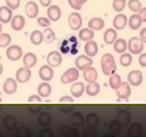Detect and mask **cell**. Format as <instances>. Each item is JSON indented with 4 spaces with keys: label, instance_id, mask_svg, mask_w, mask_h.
<instances>
[{
    "label": "cell",
    "instance_id": "ba28073f",
    "mask_svg": "<svg viewBox=\"0 0 146 137\" xmlns=\"http://www.w3.org/2000/svg\"><path fill=\"white\" fill-rule=\"evenodd\" d=\"M31 76V71L29 68L21 67L16 73V79L19 83H26L30 79Z\"/></svg>",
    "mask_w": 146,
    "mask_h": 137
},
{
    "label": "cell",
    "instance_id": "f1b7e54d",
    "mask_svg": "<svg viewBox=\"0 0 146 137\" xmlns=\"http://www.w3.org/2000/svg\"><path fill=\"white\" fill-rule=\"evenodd\" d=\"M128 136L131 137H139L143 134V128L138 123H133L128 129Z\"/></svg>",
    "mask_w": 146,
    "mask_h": 137
},
{
    "label": "cell",
    "instance_id": "4fadbf2b",
    "mask_svg": "<svg viewBox=\"0 0 146 137\" xmlns=\"http://www.w3.org/2000/svg\"><path fill=\"white\" fill-rule=\"evenodd\" d=\"M83 71H83V76H84V79L87 82L93 83L96 81L97 78H98V72L94 67L90 66Z\"/></svg>",
    "mask_w": 146,
    "mask_h": 137
},
{
    "label": "cell",
    "instance_id": "e575fe53",
    "mask_svg": "<svg viewBox=\"0 0 146 137\" xmlns=\"http://www.w3.org/2000/svg\"><path fill=\"white\" fill-rule=\"evenodd\" d=\"M100 91V85L95 82L89 83L86 88V92L90 96H95L99 93Z\"/></svg>",
    "mask_w": 146,
    "mask_h": 137
},
{
    "label": "cell",
    "instance_id": "ee69618b",
    "mask_svg": "<svg viewBox=\"0 0 146 137\" xmlns=\"http://www.w3.org/2000/svg\"><path fill=\"white\" fill-rule=\"evenodd\" d=\"M126 4V0H113V8L117 12L122 11L125 9Z\"/></svg>",
    "mask_w": 146,
    "mask_h": 137
},
{
    "label": "cell",
    "instance_id": "e0dca14e",
    "mask_svg": "<svg viewBox=\"0 0 146 137\" xmlns=\"http://www.w3.org/2000/svg\"><path fill=\"white\" fill-rule=\"evenodd\" d=\"M12 19V11L7 6L0 7V21L4 24H7Z\"/></svg>",
    "mask_w": 146,
    "mask_h": 137
},
{
    "label": "cell",
    "instance_id": "9f6ffc18",
    "mask_svg": "<svg viewBox=\"0 0 146 137\" xmlns=\"http://www.w3.org/2000/svg\"><path fill=\"white\" fill-rule=\"evenodd\" d=\"M138 14L142 19L143 22H146V7L141 8V10L138 11Z\"/></svg>",
    "mask_w": 146,
    "mask_h": 137
},
{
    "label": "cell",
    "instance_id": "680465c9",
    "mask_svg": "<svg viewBox=\"0 0 146 137\" xmlns=\"http://www.w3.org/2000/svg\"><path fill=\"white\" fill-rule=\"evenodd\" d=\"M39 1L43 7H48L51 4V0H39Z\"/></svg>",
    "mask_w": 146,
    "mask_h": 137
},
{
    "label": "cell",
    "instance_id": "7402d4cb",
    "mask_svg": "<svg viewBox=\"0 0 146 137\" xmlns=\"http://www.w3.org/2000/svg\"><path fill=\"white\" fill-rule=\"evenodd\" d=\"M84 50H85V52L87 54V56H88L89 57H94L98 53V45H97L96 41L91 40V41H87L86 44H85Z\"/></svg>",
    "mask_w": 146,
    "mask_h": 137
},
{
    "label": "cell",
    "instance_id": "74e56055",
    "mask_svg": "<svg viewBox=\"0 0 146 137\" xmlns=\"http://www.w3.org/2000/svg\"><path fill=\"white\" fill-rule=\"evenodd\" d=\"M122 125L118 120H112L109 124V131L112 135L117 136L121 133Z\"/></svg>",
    "mask_w": 146,
    "mask_h": 137
},
{
    "label": "cell",
    "instance_id": "11a10c76",
    "mask_svg": "<svg viewBox=\"0 0 146 137\" xmlns=\"http://www.w3.org/2000/svg\"><path fill=\"white\" fill-rule=\"evenodd\" d=\"M138 61H139V64L141 67H146V53L140 55Z\"/></svg>",
    "mask_w": 146,
    "mask_h": 137
},
{
    "label": "cell",
    "instance_id": "03108f58",
    "mask_svg": "<svg viewBox=\"0 0 146 137\" xmlns=\"http://www.w3.org/2000/svg\"><path fill=\"white\" fill-rule=\"evenodd\" d=\"M0 136H1V134H0Z\"/></svg>",
    "mask_w": 146,
    "mask_h": 137
},
{
    "label": "cell",
    "instance_id": "f35d334b",
    "mask_svg": "<svg viewBox=\"0 0 146 137\" xmlns=\"http://www.w3.org/2000/svg\"><path fill=\"white\" fill-rule=\"evenodd\" d=\"M43 35H44V41L46 44H50V43L53 42L56 37L55 32L49 27H46L44 30Z\"/></svg>",
    "mask_w": 146,
    "mask_h": 137
},
{
    "label": "cell",
    "instance_id": "7a4b0ae2",
    "mask_svg": "<svg viewBox=\"0 0 146 137\" xmlns=\"http://www.w3.org/2000/svg\"><path fill=\"white\" fill-rule=\"evenodd\" d=\"M128 47L131 53L133 54H138L143 50L144 42L139 37H132L128 41Z\"/></svg>",
    "mask_w": 146,
    "mask_h": 137
},
{
    "label": "cell",
    "instance_id": "f5cc1de1",
    "mask_svg": "<svg viewBox=\"0 0 146 137\" xmlns=\"http://www.w3.org/2000/svg\"><path fill=\"white\" fill-rule=\"evenodd\" d=\"M28 101L30 103L33 102H36V103H41L42 101V99H41V96L39 95H36V94H34V95L30 96L29 98Z\"/></svg>",
    "mask_w": 146,
    "mask_h": 137
},
{
    "label": "cell",
    "instance_id": "ac0fdd59",
    "mask_svg": "<svg viewBox=\"0 0 146 137\" xmlns=\"http://www.w3.org/2000/svg\"><path fill=\"white\" fill-rule=\"evenodd\" d=\"M116 120H118L122 126H126L131 121V115L127 110H120L117 114Z\"/></svg>",
    "mask_w": 146,
    "mask_h": 137
},
{
    "label": "cell",
    "instance_id": "44dd1931",
    "mask_svg": "<svg viewBox=\"0 0 146 137\" xmlns=\"http://www.w3.org/2000/svg\"><path fill=\"white\" fill-rule=\"evenodd\" d=\"M70 120H71V124L76 127H81L85 124V118L82 113L79 111H75L73 113Z\"/></svg>",
    "mask_w": 146,
    "mask_h": 137
},
{
    "label": "cell",
    "instance_id": "6da1fadb",
    "mask_svg": "<svg viewBox=\"0 0 146 137\" xmlns=\"http://www.w3.org/2000/svg\"><path fill=\"white\" fill-rule=\"evenodd\" d=\"M101 67L103 73L106 76L115 74L116 71V64L113 56L109 53L104 54L101 59Z\"/></svg>",
    "mask_w": 146,
    "mask_h": 137
},
{
    "label": "cell",
    "instance_id": "ab89813d",
    "mask_svg": "<svg viewBox=\"0 0 146 137\" xmlns=\"http://www.w3.org/2000/svg\"><path fill=\"white\" fill-rule=\"evenodd\" d=\"M133 61V57L131 54L128 53H124L120 57V64L123 67H129Z\"/></svg>",
    "mask_w": 146,
    "mask_h": 137
},
{
    "label": "cell",
    "instance_id": "bcb514c9",
    "mask_svg": "<svg viewBox=\"0 0 146 137\" xmlns=\"http://www.w3.org/2000/svg\"><path fill=\"white\" fill-rule=\"evenodd\" d=\"M68 1L71 8L75 10H80L84 4L82 0H68Z\"/></svg>",
    "mask_w": 146,
    "mask_h": 137
},
{
    "label": "cell",
    "instance_id": "8d00e7d4",
    "mask_svg": "<svg viewBox=\"0 0 146 137\" xmlns=\"http://www.w3.org/2000/svg\"><path fill=\"white\" fill-rule=\"evenodd\" d=\"M122 84L121 81V77L120 76L119 74H113L110 76L109 78V85L111 88L113 89H117Z\"/></svg>",
    "mask_w": 146,
    "mask_h": 137
},
{
    "label": "cell",
    "instance_id": "d6a6232c",
    "mask_svg": "<svg viewBox=\"0 0 146 137\" xmlns=\"http://www.w3.org/2000/svg\"><path fill=\"white\" fill-rule=\"evenodd\" d=\"M86 121L88 126L96 127L100 124V117L96 113H89L86 116Z\"/></svg>",
    "mask_w": 146,
    "mask_h": 137
},
{
    "label": "cell",
    "instance_id": "6125c7cd",
    "mask_svg": "<svg viewBox=\"0 0 146 137\" xmlns=\"http://www.w3.org/2000/svg\"><path fill=\"white\" fill-rule=\"evenodd\" d=\"M82 1H83V3H84V4H85V3L87 1V0H82Z\"/></svg>",
    "mask_w": 146,
    "mask_h": 137
},
{
    "label": "cell",
    "instance_id": "8992f818",
    "mask_svg": "<svg viewBox=\"0 0 146 137\" xmlns=\"http://www.w3.org/2000/svg\"><path fill=\"white\" fill-rule=\"evenodd\" d=\"M143 76L142 72L138 70L131 71L128 75V83L133 86H138L141 85L143 82Z\"/></svg>",
    "mask_w": 146,
    "mask_h": 137
},
{
    "label": "cell",
    "instance_id": "4dcf8cb0",
    "mask_svg": "<svg viewBox=\"0 0 146 137\" xmlns=\"http://www.w3.org/2000/svg\"><path fill=\"white\" fill-rule=\"evenodd\" d=\"M52 121L51 115L47 111L41 112L37 117V121L42 126H47L49 125Z\"/></svg>",
    "mask_w": 146,
    "mask_h": 137
},
{
    "label": "cell",
    "instance_id": "b9f144b4",
    "mask_svg": "<svg viewBox=\"0 0 146 137\" xmlns=\"http://www.w3.org/2000/svg\"><path fill=\"white\" fill-rule=\"evenodd\" d=\"M16 136L17 137H30L31 136V131L30 129L27 126L19 127L16 131Z\"/></svg>",
    "mask_w": 146,
    "mask_h": 137
},
{
    "label": "cell",
    "instance_id": "4316f807",
    "mask_svg": "<svg viewBox=\"0 0 146 137\" xmlns=\"http://www.w3.org/2000/svg\"><path fill=\"white\" fill-rule=\"evenodd\" d=\"M61 134L65 137H78L79 132L78 130L74 127L64 125L61 128Z\"/></svg>",
    "mask_w": 146,
    "mask_h": 137
},
{
    "label": "cell",
    "instance_id": "d4e9b609",
    "mask_svg": "<svg viewBox=\"0 0 146 137\" xmlns=\"http://www.w3.org/2000/svg\"><path fill=\"white\" fill-rule=\"evenodd\" d=\"M37 62L36 56L32 52H28L23 57V63L27 68H32Z\"/></svg>",
    "mask_w": 146,
    "mask_h": 137
},
{
    "label": "cell",
    "instance_id": "816d5d0a",
    "mask_svg": "<svg viewBox=\"0 0 146 137\" xmlns=\"http://www.w3.org/2000/svg\"><path fill=\"white\" fill-rule=\"evenodd\" d=\"M40 137H52L53 136V131L51 128H44L41 130L39 134Z\"/></svg>",
    "mask_w": 146,
    "mask_h": 137
},
{
    "label": "cell",
    "instance_id": "5bb4252c",
    "mask_svg": "<svg viewBox=\"0 0 146 137\" xmlns=\"http://www.w3.org/2000/svg\"><path fill=\"white\" fill-rule=\"evenodd\" d=\"M127 23H128V19L126 16L123 14H118L114 17L113 25L116 29L122 30L126 27Z\"/></svg>",
    "mask_w": 146,
    "mask_h": 137
},
{
    "label": "cell",
    "instance_id": "d590c367",
    "mask_svg": "<svg viewBox=\"0 0 146 137\" xmlns=\"http://www.w3.org/2000/svg\"><path fill=\"white\" fill-rule=\"evenodd\" d=\"M114 50L116 51L117 53H119V54H122L124 53L127 49V43L123 39H116L114 42Z\"/></svg>",
    "mask_w": 146,
    "mask_h": 137
},
{
    "label": "cell",
    "instance_id": "1f68e13d",
    "mask_svg": "<svg viewBox=\"0 0 146 137\" xmlns=\"http://www.w3.org/2000/svg\"><path fill=\"white\" fill-rule=\"evenodd\" d=\"M79 38L84 41H91L94 37V32L92 29L89 28L82 29L79 31Z\"/></svg>",
    "mask_w": 146,
    "mask_h": 137
},
{
    "label": "cell",
    "instance_id": "c3c4849f",
    "mask_svg": "<svg viewBox=\"0 0 146 137\" xmlns=\"http://www.w3.org/2000/svg\"><path fill=\"white\" fill-rule=\"evenodd\" d=\"M20 3H21L20 0H6V4L7 7L13 10L18 9L20 6Z\"/></svg>",
    "mask_w": 146,
    "mask_h": 137
},
{
    "label": "cell",
    "instance_id": "681fc988",
    "mask_svg": "<svg viewBox=\"0 0 146 137\" xmlns=\"http://www.w3.org/2000/svg\"><path fill=\"white\" fill-rule=\"evenodd\" d=\"M74 106L71 104H61L59 106V109L64 113H70L74 110Z\"/></svg>",
    "mask_w": 146,
    "mask_h": 137
},
{
    "label": "cell",
    "instance_id": "7bdbcfd3",
    "mask_svg": "<svg viewBox=\"0 0 146 137\" xmlns=\"http://www.w3.org/2000/svg\"><path fill=\"white\" fill-rule=\"evenodd\" d=\"M128 8L133 12H137L142 8V4L139 0H129L128 3Z\"/></svg>",
    "mask_w": 146,
    "mask_h": 137
},
{
    "label": "cell",
    "instance_id": "91938a15",
    "mask_svg": "<svg viewBox=\"0 0 146 137\" xmlns=\"http://www.w3.org/2000/svg\"><path fill=\"white\" fill-rule=\"evenodd\" d=\"M2 72H3V66L1 65V63H0V75L2 74Z\"/></svg>",
    "mask_w": 146,
    "mask_h": 137
},
{
    "label": "cell",
    "instance_id": "83f0119b",
    "mask_svg": "<svg viewBox=\"0 0 146 137\" xmlns=\"http://www.w3.org/2000/svg\"><path fill=\"white\" fill-rule=\"evenodd\" d=\"M51 90L52 88H51V85L48 83L44 82L38 85L37 88V92L40 96L45 98V97H48L51 94Z\"/></svg>",
    "mask_w": 146,
    "mask_h": 137
},
{
    "label": "cell",
    "instance_id": "836d02e7",
    "mask_svg": "<svg viewBox=\"0 0 146 137\" xmlns=\"http://www.w3.org/2000/svg\"><path fill=\"white\" fill-rule=\"evenodd\" d=\"M30 40L31 42L34 45H39L44 41V35L43 32L38 31V30H34L31 32L30 36Z\"/></svg>",
    "mask_w": 146,
    "mask_h": 137
},
{
    "label": "cell",
    "instance_id": "db71d44e",
    "mask_svg": "<svg viewBox=\"0 0 146 137\" xmlns=\"http://www.w3.org/2000/svg\"><path fill=\"white\" fill-rule=\"evenodd\" d=\"M74 98L68 95L64 96H62L59 99L60 103H74Z\"/></svg>",
    "mask_w": 146,
    "mask_h": 137
},
{
    "label": "cell",
    "instance_id": "6f0895ef",
    "mask_svg": "<svg viewBox=\"0 0 146 137\" xmlns=\"http://www.w3.org/2000/svg\"><path fill=\"white\" fill-rule=\"evenodd\" d=\"M140 38L146 44V27L142 29V30L140 32Z\"/></svg>",
    "mask_w": 146,
    "mask_h": 137
},
{
    "label": "cell",
    "instance_id": "52a82bcc",
    "mask_svg": "<svg viewBox=\"0 0 146 137\" xmlns=\"http://www.w3.org/2000/svg\"><path fill=\"white\" fill-rule=\"evenodd\" d=\"M47 63L51 67H57L62 63L63 58L58 51H53L48 54L46 58Z\"/></svg>",
    "mask_w": 146,
    "mask_h": 137
},
{
    "label": "cell",
    "instance_id": "9c48e42d",
    "mask_svg": "<svg viewBox=\"0 0 146 137\" xmlns=\"http://www.w3.org/2000/svg\"><path fill=\"white\" fill-rule=\"evenodd\" d=\"M117 96L121 99H126L131 96V88L128 82H122L121 85L115 89Z\"/></svg>",
    "mask_w": 146,
    "mask_h": 137
},
{
    "label": "cell",
    "instance_id": "60d3db41",
    "mask_svg": "<svg viewBox=\"0 0 146 137\" xmlns=\"http://www.w3.org/2000/svg\"><path fill=\"white\" fill-rule=\"evenodd\" d=\"M11 41V37L7 33H3L0 34V48H4L10 44Z\"/></svg>",
    "mask_w": 146,
    "mask_h": 137
},
{
    "label": "cell",
    "instance_id": "f6af8a7d",
    "mask_svg": "<svg viewBox=\"0 0 146 137\" xmlns=\"http://www.w3.org/2000/svg\"><path fill=\"white\" fill-rule=\"evenodd\" d=\"M98 135V131L96 128L95 126H88V127L84 129V137H96Z\"/></svg>",
    "mask_w": 146,
    "mask_h": 137
},
{
    "label": "cell",
    "instance_id": "ffe728a7",
    "mask_svg": "<svg viewBox=\"0 0 146 137\" xmlns=\"http://www.w3.org/2000/svg\"><path fill=\"white\" fill-rule=\"evenodd\" d=\"M25 19L23 16L21 15H16L14 17L11 19V28L14 30V31H21L22 29L24 28L25 26Z\"/></svg>",
    "mask_w": 146,
    "mask_h": 137
},
{
    "label": "cell",
    "instance_id": "f907efd6",
    "mask_svg": "<svg viewBox=\"0 0 146 137\" xmlns=\"http://www.w3.org/2000/svg\"><path fill=\"white\" fill-rule=\"evenodd\" d=\"M41 106L39 104H31L29 106V111L32 114H36L41 111Z\"/></svg>",
    "mask_w": 146,
    "mask_h": 137
},
{
    "label": "cell",
    "instance_id": "94428289",
    "mask_svg": "<svg viewBox=\"0 0 146 137\" xmlns=\"http://www.w3.org/2000/svg\"><path fill=\"white\" fill-rule=\"evenodd\" d=\"M1 31H2V25H1V24L0 23V34H1Z\"/></svg>",
    "mask_w": 146,
    "mask_h": 137
},
{
    "label": "cell",
    "instance_id": "3957f363",
    "mask_svg": "<svg viewBox=\"0 0 146 137\" xmlns=\"http://www.w3.org/2000/svg\"><path fill=\"white\" fill-rule=\"evenodd\" d=\"M79 77V72L77 68H70L65 71L61 76V81L62 84H67L78 80Z\"/></svg>",
    "mask_w": 146,
    "mask_h": 137
},
{
    "label": "cell",
    "instance_id": "484cf974",
    "mask_svg": "<svg viewBox=\"0 0 146 137\" xmlns=\"http://www.w3.org/2000/svg\"><path fill=\"white\" fill-rule=\"evenodd\" d=\"M143 22V21L139 14H134L130 17L128 25L132 30H137L142 26Z\"/></svg>",
    "mask_w": 146,
    "mask_h": 137
},
{
    "label": "cell",
    "instance_id": "7c38bea8",
    "mask_svg": "<svg viewBox=\"0 0 146 137\" xmlns=\"http://www.w3.org/2000/svg\"><path fill=\"white\" fill-rule=\"evenodd\" d=\"M93 60L88 56L80 55L76 59L75 64L77 68L79 70H84L87 67L92 65Z\"/></svg>",
    "mask_w": 146,
    "mask_h": 137
},
{
    "label": "cell",
    "instance_id": "f546056e",
    "mask_svg": "<svg viewBox=\"0 0 146 137\" xmlns=\"http://www.w3.org/2000/svg\"><path fill=\"white\" fill-rule=\"evenodd\" d=\"M117 38V32L114 29H108L104 32V40L107 44H112Z\"/></svg>",
    "mask_w": 146,
    "mask_h": 137
},
{
    "label": "cell",
    "instance_id": "9a60e30c",
    "mask_svg": "<svg viewBox=\"0 0 146 137\" xmlns=\"http://www.w3.org/2000/svg\"><path fill=\"white\" fill-rule=\"evenodd\" d=\"M47 15L48 19L52 21H56L61 18V10L57 5L49 6L47 9Z\"/></svg>",
    "mask_w": 146,
    "mask_h": 137
},
{
    "label": "cell",
    "instance_id": "277c9868",
    "mask_svg": "<svg viewBox=\"0 0 146 137\" xmlns=\"http://www.w3.org/2000/svg\"><path fill=\"white\" fill-rule=\"evenodd\" d=\"M7 57L11 61H18L22 57V49L18 45H12L7 49Z\"/></svg>",
    "mask_w": 146,
    "mask_h": 137
},
{
    "label": "cell",
    "instance_id": "d6986e66",
    "mask_svg": "<svg viewBox=\"0 0 146 137\" xmlns=\"http://www.w3.org/2000/svg\"><path fill=\"white\" fill-rule=\"evenodd\" d=\"M3 90L7 94H13L17 91V84L12 78H7L3 86Z\"/></svg>",
    "mask_w": 146,
    "mask_h": 137
},
{
    "label": "cell",
    "instance_id": "be15d7a7",
    "mask_svg": "<svg viewBox=\"0 0 146 137\" xmlns=\"http://www.w3.org/2000/svg\"><path fill=\"white\" fill-rule=\"evenodd\" d=\"M1 101H2V100H1V97H0V102H1Z\"/></svg>",
    "mask_w": 146,
    "mask_h": 137
},
{
    "label": "cell",
    "instance_id": "5b68a950",
    "mask_svg": "<svg viewBox=\"0 0 146 137\" xmlns=\"http://www.w3.org/2000/svg\"><path fill=\"white\" fill-rule=\"evenodd\" d=\"M82 18L78 13H71L68 18V24L70 28L74 31H77L81 29L82 26Z\"/></svg>",
    "mask_w": 146,
    "mask_h": 137
},
{
    "label": "cell",
    "instance_id": "cb8c5ba5",
    "mask_svg": "<svg viewBox=\"0 0 146 137\" xmlns=\"http://www.w3.org/2000/svg\"><path fill=\"white\" fill-rule=\"evenodd\" d=\"M105 23L104 19H102L100 17H94L91 19L88 23V28L95 31H99L101 30L104 27Z\"/></svg>",
    "mask_w": 146,
    "mask_h": 137
},
{
    "label": "cell",
    "instance_id": "e7e4bbea",
    "mask_svg": "<svg viewBox=\"0 0 146 137\" xmlns=\"http://www.w3.org/2000/svg\"><path fill=\"white\" fill-rule=\"evenodd\" d=\"M1 106H0V111H1Z\"/></svg>",
    "mask_w": 146,
    "mask_h": 137
},
{
    "label": "cell",
    "instance_id": "8fae6325",
    "mask_svg": "<svg viewBox=\"0 0 146 137\" xmlns=\"http://www.w3.org/2000/svg\"><path fill=\"white\" fill-rule=\"evenodd\" d=\"M38 75L41 80L44 81H49L54 76V70L49 65H44L39 68Z\"/></svg>",
    "mask_w": 146,
    "mask_h": 137
},
{
    "label": "cell",
    "instance_id": "30bf717a",
    "mask_svg": "<svg viewBox=\"0 0 146 137\" xmlns=\"http://www.w3.org/2000/svg\"><path fill=\"white\" fill-rule=\"evenodd\" d=\"M39 9L35 1H29L27 3L25 6L26 15L30 19H34L36 17L38 14Z\"/></svg>",
    "mask_w": 146,
    "mask_h": 137
},
{
    "label": "cell",
    "instance_id": "2e32d148",
    "mask_svg": "<svg viewBox=\"0 0 146 137\" xmlns=\"http://www.w3.org/2000/svg\"><path fill=\"white\" fill-rule=\"evenodd\" d=\"M3 124L7 131H13L17 127V119L12 114H8L3 119Z\"/></svg>",
    "mask_w": 146,
    "mask_h": 137
},
{
    "label": "cell",
    "instance_id": "7dc6e473",
    "mask_svg": "<svg viewBox=\"0 0 146 137\" xmlns=\"http://www.w3.org/2000/svg\"><path fill=\"white\" fill-rule=\"evenodd\" d=\"M37 23H38V25L41 27H49L51 26V21H50L49 19L46 18V17H38L37 19Z\"/></svg>",
    "mask_w": 146,
    "mask_h": 137
},
{
    "label": "cell",
    "instance_id": "603a6c76",
    "mask_svg": "<svg viewBox=\"0 0 146 137\" xmlns=\"http://www.w3.org/2000/svg\"><path fill=\"white\" fill-rule=\"evenodd\" d=\"M85 85L82 82H76L71 86V95L76 98H79L84 94Z\"/></svg>",
    "mask_w": 146,
    "mask_h": 137
}]
</instances>
